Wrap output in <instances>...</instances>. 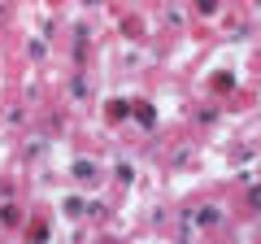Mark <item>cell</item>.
I'll return each mask as SVG.
<instances>
[{
    "label": "cell",
    "mask_w": 261,
    "mask_h": 244,
    "mask_svg": "<svg viewBox=\"0 0 261 244\" xmlns=\"http://www.w3.org/2000/svg\"><path fill=\"white\" fill-rule=\"evenodd\" d=\"M109 118H126V101H113L109 105Z\"/></svg>",
    "instance_id": "obj_1"
},
{
    "label": "cell",
    "mask_w": 261,
    "mask_h": 244,
    "mask_svg": "<svg viewBox=\"0 0 261 244\" xmlns=\"http://www.w3.org/2000/svg\"><path fill=\"white\" fill-rule=\"evenodd\" d=\"M248 201H252V205L261 209V188H252V197H248Z\"/></svg>",
    "instance_id": "obj_2"
}]
</instances>
